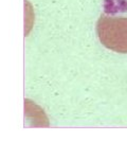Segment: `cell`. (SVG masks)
Segmentation results:
<instances>
[{
    "instance_id": "obj_1",
    "label": "cell",
    "mask_w": 127,
    "mask_h": 143,
    "mask_svg": "<svg viewBox=\"0 0 127 143\" xmlns=\"http://www.w3.org/2000/svg\"><path fill=\"white\" fill-rule=\"evenodd\" d=\"M96 33L106 48L119 53H127V17L102 15L97 20Z\"/></svg>"
}]
</instances>
